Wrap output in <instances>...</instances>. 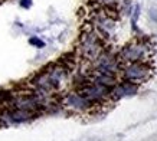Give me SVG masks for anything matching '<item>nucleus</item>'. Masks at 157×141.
<instances>
[{"label": "nucleus", "mask_w": 157, "mask_h": 141, "mask_svg": "<svg viewBox=\"0 0 157 141\" xmlns=\"http://www.w3.org/2000/svg\"><path fill=\"white\" fill-rule=\"evenodd\" d=\"M79 51H81V56L85 58L86 61L94 62L97 58L104 52L102 49V42H101L100 36L95 32H85L81 36V42H79Z\"/></svg>", "instance_id": "nucleus-1"}, {"label": "nucleus", "mask_w": 157, "mask_h": 141, "mask_svg": "<svg viewBox=\"0 0 157 141\" xmlns=\"http://www.w3.org/2000/svg\"><path fill=\"white\" fill-rule=\"evenodd\" d=\"M150 16H151V19L154 20V22H157V7L150 10Z\"/></svg>", "instance_id": "nucleus-9"}, {"label": "nucleus", "mask_w": 157, "mask_h": 141, "mask_svg": "<svg viewBox=\"0 0 157 141\" xmlns=\"http://www.w3.org/2000/svg\"><path fill=\"white\" fill-rule=\"evenodd\" d=\"M147 56L148 48L144 43H131L121 49L118 59L121 63H131V62H146Z\"/></svg>", "instance_id": "nucleus-4"}, {"label": "nucleus", "mask_w": 157, "mask_h": 141, "mask_svg": "<svg viewBox=\"0 0 157 141\" xmlns=\"http://www.w3.org/2000/svg\"><path fill=\"white\" fill-rule=\"evenodd\" d=\"M29 45L33 48H38V49H42V48L46 46L45 40H42L39 36H30V38H29Z\"/></svg>", "instance_id": "nucleus-7"}, {"label": "nucleus", "mask_w": 157, "mask_h": 141, "mask_svg": "<svg viewBox=\"0 0 157 141\" xmlns=\"http://www.w3.org/2000/svg\"><path fill=\"white\" fill-rule=\"evenodd\" d=\"M120 72L123 74L124 81L138 84L151 75V68L147 62H131V63H121Z\"/></svg>", "instance_id": "nucleus-2"}, {"label": "nucleus", "mask_w": 157, "mask_h": 141, "mask_svg": "<svg viewBox=\"0 0 157 141\" xmlns=\"http://www.w3.org/2000/svg\"><path fill=\"white\" fill-rule=\"evenodd\" d=\"M120 68H121L120 59L109 52H102L94 61V72H98V74L117 76Z\"/></svg>", "instance_id": "nucleus-3"}, {"label": "nucleus", "mask_w": 157, "mask_h": 141, "mask_svg": "<svg viewBox=\"0 0 157 141\" xmlns=\"http://www.w3.org/2000/svg\"><path fill=\"white\" fill-rule=\"evenodd\" d=\"M101 2H102V3H113L114 0H101Z\"/></svg>", "instance_id": "nucleus-10"}, {"label": "nucleus", "mask_w": 157, "mask_h": 141, "mask_svg": "<svg viewBox=\"0 0 157 141\" xmlns=\"http://www.w3.org/2000/svg\"><path fill=\"white\" fill-rule=\"evenodd\" d=\"M138 91V85L134 84V82H130V81H123V82H117V84L111 88L109 91V98L117 101V99H121L124 97H130V95H134Z\"/></svg>", "instance_id": "nucleus-6"}, {"label": "nucleus", "mask_w": 157, "mask_h": 141, "mask_svg": "<svg viewBox=\"0 0 157 141\" xmlns=\"http://www.w3.org/2000/svg\"><path fill=\"white\" fill-rule=\"evenodd\" d=\"M62 105L69 109H74V111H79V112L94 108V105L86 98H84L78 91H72V92L65 94V97L62 98Z\"/></svg>", "instance_id": "nucleus-5"}, {"label": "nucleus", "mask_w": 157, "mask_h": 141, "mask_svg": "<svg viewBox=\"0 0 157 141\" xmlns=\"http://www.w3.org/2000/svg\"><path fill=\"white\" fill-rule=\"evenodd\" d=\"M19 5H20V7H23V9H30L32 5H33V0H20Z\"/></svg>", "instance_id": "nucleus-8"}]
</instances>
